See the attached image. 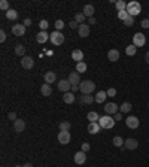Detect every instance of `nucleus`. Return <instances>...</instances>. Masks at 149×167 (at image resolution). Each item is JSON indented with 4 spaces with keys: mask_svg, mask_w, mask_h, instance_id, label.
I'll list each match as a JSON object with an SVG mask.
<instances>
[{
    "mask_svg": "<svg viewBox=\"0 0 149 167\" xmlns=\"http://www.w3.org/2000/svg\"><path fill=\"white\" fill-rule=\"evenodd\" d=\"M99 124H100V127L104 128V130L113 128V125H115V118H112L110 115H103V117H100Z\"/></svg>",
    "mask_w": 149,
    "mask_h": 167,
    "instance_id": "nucleus-1",
    "label": "nucleus"
},
{
    "mask_svg": "<svg viewBox=\"0 0 149 167\" xmlns=\"http://www.w3.org/2000/svg\"><path fill=\"white\" fill-rule=\"evenodd\" d=\"M125 11L128 12L130 17H136V15H139L142 12V6L139 2H130V3H127V9Z\"/></svg>",
    "mask_w": 149,
    "mask_h": 167,
    "instance_id": "nucleus-2",
    "label": "nucleus"
},
{
    "mask_svg": "<svg viewBox=\"0 0 149 167\" xmlns=\"http://www.w3.org/2000/svg\"><path fill=\"white\" fill-rule=\"evenodd\" d=\"M94 90H96V84L92 81H82L79 84V91L82 94H92Z\"/></svg>",
    "mask_w": 149,
    "mask_h": 167,
    "instance_id": "nucleus-3",
    "label": "nucleus"
},
{
    "mask_svg": "<svg viewBox=\"0 0 149 167\" xmlns=\"http://www.w3.org/2000/svg\"><path fill=\"white\" fill-rule=\"evenodd\" d=\"M51 42L54 43V45H63L64 43V34L61 33V32H54V33H51Z\"/></svg>",
    "mask_w": 149,
    "mask_h": 167,
    "instance_id": "nucleus-4",
    "label": "nucleus"
},
{
    "mask_svg": "<svg viewBox=\"0 0 149 167\" xmlns=\"http://www.w3.org/2000/svg\"><path fill=\"white\" fill-rule=\"evenodd\" d=\"M125 124L128 128H131V130H136L137 127H139V118L134 117V115H130V117L125 118Z\"/></svg>",
    "mask_w": 149,
    "mask_h": 167,
    "instance_id": "nucleus-5",
    "label": "nucleus"
},
{
    "mask_svg": "<svg viewBox=\"0 0 149 167\" xmlns=\"http://www.w3.org/2000/svg\"><path fill=\"white\" fill-rule=\"evenodd\" d=\"M146 43V37H145V34L142 33H136L133 36V45L137 48V46H143Z\"/></svg>",
    "mask_w": 149,
    "mask_h": 167,
    "instance_id": "nucleus-6",
    "label": "nucleus"
},
{
    "mask_svg": "<svg viewBox=\"0 0 149 167\" xmlns=\"http://www.w3.org/2000/svg\"><path fill=\"white\" fill-rule=\"evenodd\" d=\"M57 139L61 145H67V143H70V140H72V136H70L69 131H60L57 136Z\"/></svg>",
    "mask_w": 149,
    "mask_h": 167,
    "instance_id": "nucleus-7",
    "label": "nucleus"
},
{
    "mask_svg": "<svg viewBox=\"0 0 149 167\" xmlns=\"http://www.w3.org/2000/svg\"><path fill=\"white\" fill-rule=\"evenodd\" d=\"M34 66V60L32 57H28V55H25L21 58V67L25 69V70H30V69H33Z\"/></svg>",
    "mask_w": 149,
    "mask_h": 167,
    "instance_id": "nucleus-8",
    "label": "nucleus"
},
{
    "mask_svg": "<svg viewBox=\"0 0 149 167\" xmlns=\"http://www.w3.org/2000/svg\"><path fill=\"white\" fill-rule=\"evenodd\" d=\"M25 27L24 24H14L12 25V34L14 36H24L25 34Z\"/></svg>",
    "mask_w": 149,
    "mask_h": 167,
    "instance_id": "nucleus-9",
    "label": "nucleus"
},
{
    "mask_svg": "<svg viewBox=\"0 0 149 167\" xmlns=\"http://www.w3.org/2000/svg\"><path fill=\"white\" fill-rule=\"evenodd\" d=\"M57 88L63 92H69V90H72V85H70V82L67 79H61V81H58Z\"/></svg>",
    "mask_w": 149,
    "mask_h": 167,
    "instance_id": "nucleus-10",
    "label": "nucleus"
},
{
    "mask_svg": "<svg viewBox=\"0 0 149 167\" xmlns=\"http://www.w3.org/2000/svg\"><path fill=\"white\" fill-rule=\"evenodd\" d=\"M137 146H139V142H137V139H133V137L127 139V140L124 142V148H125V149L134 151V149H137Z\"/></svg>",
    "mask_w": 149,
    "mask_h": 167,
    "instance_id": "nucleus-11",
    "label": "nucleus"
},
{
    "mask_svg": "<svg viewBox=\"0 0 149 167\" xmlns=\"http://www.w3.org/2000/svg\"><path fill=\"white\" fill-rule=\"evenodd\" d=\"M104 112H106V115L118 113V106H116V103H112V101L106 103V105H104Z\"/></svg>",
    "mask_w": 149,
    "mask_h": 167,
    "instance_id": "nucleus-12",
    "label": "nucleus"
},
{
    "mask_svg": "<svg viewBox=\"0 0 149 167\" xmlns=\"http://www.w3.org/2000/svg\"><path fill=\"white\" fill-rule=\"evenodd\" d=\"M69 82H70V85H79V84L82 82L81 81V75L78 73V72H72L70 75H69V79H67Z\"/></svg>",
    "mask_w": 149,
    "mask_h": 167,
    "instance_id": "nucleus-13",
    "label": "nucleus"
},
{
    "mask_svg": "<svg viewBox=\"0 0 149 167\" xmlns=\"http://www.w3.org/2000/svg\"><path fill=\"white\" fill-rule=\"evenodd\" d=\"M87 161V152H83V151H79V152H76L74 154V163L76 164H83Z\"/></svg>",
    "mask_w": 149,
    "mask_h": 167,
    "instance_id": "nucleus-14",
    "label": "nucleus"
},
{
    "mask_svg": "<svg viewBox=\"0 0 149 167\" xmlns=\"http://www.w3.org/2000/svg\"><path fill=\"white\" fill-rule=\"evenodd\" d=\"M14 130L17 131V133H23L25 130V121L24 119H17V121H14Z\"/></svg>",
    "mask_w": 149,
    "mask_h": 167,
    "instance_id": "nucleus-15",
    "label": "nucleus"
},
{
    "mask_svg": "<svg viewBox=\"0 0 149 167\" xmlns=\"http://www.w3.org/2000/svg\"><path fill=\"white\" fill-rule=\"evenodd\" d=\"M78 33L81 37H88L90 36V25L88 24H81L78 28Z\"/></svg>",
    "mask_w": 149,
    "mask_h": 167,
    "instance_id": "nucleus-16",
    "label": "nucleus"
},
{
    "mask_svg": "<svg viewBox=\"0 0 149 167\" xmlns=\"http://www.w3.org/2000/svg\"><path fill=\"white\" fill-rule=\"evenodd\" d=\"M87 130H88V133L90 134H97L100 130H101V127H100L99 122H90Z\"/></svg>",
    "mask_w": 149,
    "mask_h": 167,
    "instance_id": "nucleus-17",
    "label": "nucleus"
},
{
    "mask_svg": "<svg viewBox=\"0 0 149 167\" xmlns=\"http://www.w3.org/2000/svg\"><path fill=\"white\" fill-rule=\"evenodd\" d=\"M49 37H51V34H48L46 32H42V30L36 34V41L39 42V43H45V42L48 41Z\"/></svg>",
    "mask_w": 149,
    "mask_h": 167,
    "instance_id": "nucleus-18",
    "label": "nucleus"
},
{
    "mask_svg": "<svg viewBox=\"0 0 149 167\" xmlns=\"http://www.w3.org/2000/svg\"><path fill=\"white\" fill-rule=\"evenodd\" d=\"M108 60L109 61H112V63H115L119 60V51L118 49H110L108 52Z\"/></svg>",
    "mask_w": 149,
    "mask_h": 167,
    "instance_id": "nucleus-19",
    "label": "nucleus"
},
{
    "mask_svg": "<svg viewBox=\"0 0 149 167\" xmlns=\"http://www.w3.org/2000/svg\"><path fill=\"white\" fill-rule=\"evenodd\" d=\"M57 81V75H55V72H46L45 73V84H54Z\"/></svg>",
    "mask_w": 149,
    "mask_h": 167,
    "instance_id": "nucleus-20",
    "label": "nucleus"
},
{
    "mask_svg": "<svg viewBox=\"0 0 149 167\" xmlns=\"http://www.w3.org/2000/svg\"><path fill=\"white\" fill-rule=\"evenodd\" d=\"M92 101H96V97H92L91 94H83V96H81V105H91Z\"/></svg>",
    "mask_w": 149,
    "mask_h": 167,
    "instance_id": "nucleus-21",
    "label": "nucleus"
},
{
    "mask_svg": "<svg viewBox=\"0 0 149 167\" xmlns=\"http://www.w3.org/2000/svg\"><path fill=\"white\" fill-rule=\"evenodd\" d=\"M72 60H74L76 63H81L83 60V52L81 49H74L72 52Z\"/></svg>",
    "mask_w": 149,
    "mask_h": 167,
    "instance_id": "nucleus-22",
    "label": "nucleus"
},
{
    "mask_svg": "<svg viewBox=\"0 0 149 167\" xmlns=\"http://www.w3.org/2000/svg\"><path fill=\"white\" fill-rule=\"evenodd\" d=\"M40 91H42V94H43L45 97H49L51 94H52V87H51L49 84H43L42 88H40Z\"/></svg>",
    "mask_w": 149,
    "mask_h": 167,
    "instance_id": "nucleus-23",
    "label": "nucleus"
},
{
    "mask_svg": "<svg viewBox=\"0 0 149 167\" xmlns=\"http://www.w3.org/2000/svg\"><path fill=\"white\" fill-rule=\"evenodd\" d=\"M63 100H64V103H67V105H72V103L76 100V97H74L73 92H64V96H63Z\"/></svg>",
    "mask_w": 149,
    "mask_h": 167,
    "instance_id": "nucleus-24",
    "label": "nucleus"
},
{
    "mask_svg": "<svg viewBox=\"0 0 149 167\" xmlns=\"http://www.w3.org/2000/svg\"><path fill=\"white\" fill-rule=\"evenodd\" d=\"M131 109H133L131 103H130V101H125V103H122V105L119 106V112H121V113H128Z\"/></svg>",
    "mask_w": 149,
    "mask_h": 167,
    "instance_id": "nucleus-25",
    "label": "nucleus"
},
{
    "mask_svg": "<svg viewBox=\"0 0 149 167\" xmlns=\"http://www.w3.org/2000/svg\"><path fill=\"white\" fill-rule=\"evenodd\" d=\"M92 14H94V6L92 5H85L83 6V15L88 18H92Z\"/></svg>",
    "mask_w": 149,
    "mask_h": 167,
    "instance_id": "nucleus-26",
    "label": "nucleus"
},
{
    "mask_svg": "<svg viewBox=\"0 0 149 167\" xmlns=\"http://www.w3.org/2000/svg\"><path fill=\"white\" fill-rule=\"evenodd\" d=\"M106 97H108V92L106 91H99L96 94V103H103V101L106 100Z\"/></svg>",
    "mask_w": 149,
    "mask_h": 167,
    "instance_id": "nucleus-27",
    "label": "nucleus"
},
{
    "mask_svg": "<svg viewBox=\"0 0 149 167\" xmlns=\"http://www.w3.org/2000/svg\"><path fill=\"white\" fill-rule=\"evenodd\" d=\"M5 15H6V18H8V19H11V21H15V19L18 18V12L15 11V9H9Z\"/></svg>",
    "mask_w": 149,
    "mask_h": 167,
    "instance_id": "nucleus-28",
    "label": "nucleus"
},
{
    "mask_svg": "<svg viewBox=\"0 0 149 167\" xmlns=\"http://www.w3.org/2000/svg\"><path fill=\"white\" fill-rule=\"evenodd\" d=\"M87 119L90 121V122H99V113L97 112H88V115H87Z\"/></svg>",
    "mask_w": 149,
    "mask_h": 167,
    "instance_id": "nucleus-29",
    "label": "nucleus"
},
{
    "mask_svg": "<svg viewBox=\"0 0 149 167\" xmlns=\"http://www.w3.org/2000/svg\"><path fill=\"white\" fill-rule=\"evenodd\" d=\"M112 142H113V145H115L116 148H122V146H124V142H125V140L122 139V137H121V136H115Z\"/></svg>",
    "mask_w": 149,
    "mask_h": 167,
    "instance_id": "nucleus-30",
    "label": "nucleus"
},
{
    "mask_svg": "<svg viewBox=\"0 0 149 167\" xmlns=\"http://www.w3.org/2000/svg\"><path fill=\"white\" fill-rule=\"evenodd\" d=\"M87 69H88V66H87L83 61H81V63H76V72H78V73H85V72H87Z\"/></svg>",
    "mask_w": 149,
    "mask_h": 167,
    "instance_id": "nucleus-31",
    "label": "nucleus"
},
{
    "mask_svg": "<svg viewBox=\"0 0 149 167\" xmlns=\"http://www.w3.org/2000/svg\"><path fill=\"white\" fill-rule=\"evenodd\" d=\"M136 52H137V48L134 46V45H128L127 48H125V54L127 55H130V57H133V55H136Z\"/></svg>",
    "mask_w": 149,
    "mask_h": 167,
    "instance_id": "nucleus-32",
    "label": "nucleus"
},
{
    "mask_svg": "<svg viewBox=\"0 0 149 167\" xmlns=\"http://www.w3.org/2000/svg\"><path fill=\"white\" fill-rule=\"evenodd\" d=\"M15 54H17L18 57H21V58L25 57V48L23 45H17V46H15Z\"/></svg>",
    "mask_w": 149,
    "mask_h": 167,
    "instance_id": "nucleus-33",
    "label": "nucleus"
},
{
    "mask_svg": "<svg viewBox=\"0 0 149 167\" xmlns=\"http://www.w3.org/2000/svg\"><path fill=\"white\" fill-rule=\"evenodd\" d=\"M85 15H83V12H78L76 15H74V21L78 23V24L81 25V24H83V21H85Z\"/></svg>",
    "mask_w": 149,
    "mask_h": 167,
    "instance_id": "nucleus-34",
    "label": "nucleus"
},
{
    "mask_svg": "<svg viewBox=\"0 0 149 167\" xmlns=\"http://www.w3.org/2000/svg\"><path fill=\"white\" fill-rule=\"evenodd\" d=\"M70 127H72V124L69 121H63V122H60V131H69Z\"/></svg>",
    "mask_w": 149,
    "mask_h": 167,
    "instance_id": "nucleus-35",
    "label": "nucleus"
},
{
    "mask_svg": "<svg viewBox=\"0 0 149 167\" xmlns=\"http://www.w3.org/2000/svg\"><path fill=\"white\" fill-rule=\"evenodd\" d=\"M116 9H118V12H121V11H125V9H127V3H125V2H122V0L116 2Z\"/></svg>",
    "mask_w": 149,
    "mask_h": 167,
    "instance_id": "nucleus-36",
    "label": "nucleus"
},
{
    "mask_svg": "<svg viewBox=\"0 0 149 167\" xmlns=\"http://www.w3.org/2000/svg\"><path fill=\"white\" fill-rule=\"evenodd\" d=\"M0 9H2V11H5V12H8L9 9V2L8 0H2V2H0Z\"/></svg>",
    "mask_w": 149,
    "mask_h": 167,
    "instance_id": "nucleus-37",
    "label": "nucleus"
},
{
    "mask_svg": "<svg viewBox=\"0 0 149 167\" xmlns=\"http://www.w3.org/2000/svg\"><path fill=\"white\" fill-rule=\"evenodd\" d=\"M122 23H124L127 27H133V25H134V17H130V15H128V18H127L125 21H122Z\"/></svg>",
    "mask_w": 149,
    "mask_h": 167,
    "instance_id": "nucleus-38",
    "label": "nucleus"
},
{
    "mask_svg": "<svg viewBox=\"0 0 149 167\" xmlns=\"http://www.w3.org/2000/svg\"><path fill=\"white\" fill-rule=\"evenodd\" d=\"M118 18H119L121 21H125V19L128 18V12H127V11H121V12H118Z\"/></svg>",
    "mask_w": 149,
    "mask_h": 167,
    "instance_id": "nucleus-39",
    "label": "nucleus"
},
{
    "mask_svg": "<svg viewBox=\"0 0 149 167\" xmlns=\"http://www.w3.org/2000/svg\"><path fill=\"white\" fill-rule=\"evenodd\" d=\"M48 21H46V19H42L40 23H39V27H40V30L42 32H46V28H48Z\"/></svg>",
    "mask_w": 149,
    "mask_h": 167,
    "instance_id": "nucleus-40",
    "label": "nucleus"
},
{
    "mask_svg": "<svg viewBox=\"0 0 149 167\" xmlns=\"http://www.w3.org/2000/svg\"><path fill=\"white\" fill-rule=\"evenodd\" d=\"M63 27H64V21H63V19H57V21H55V30L60 32Z\"/></svg>",
    "mask_w": 149,
    "mask_h": 167,
    "instance_id": "nucleus-41",
    "label": "nucleus"
},
{
    "mask_svg": "<svg viewBox=\"0 0 149 167\" xmlns=\"http://www.w3.org/2000/svg\"><path fill=\"white\" fill-rule=\"evenodd\" d=\"M106 92H108V97H115V96H116V90H115V88H109Z\"/></svg>",
    "mask_w": 149,
    "mask_h": 167,
    "instance_id": "nucleus-42",
    "label": "nucleus"
},
{
    "mask_svg": "<svg viewBox=\"0 0 149 167\" xmlns=\"http://www.w3.org/2000/svg\"><path fill=\"white\" fill-rule=\"evenodd\" d=\"M140 25L143 27V28H149V18H146V19H142Z\"/></svg>",
    "mask_w": 149,
    "mask_h": 167,
    "instance_id": "nucleus-43",
    "label": "nucleus"
},
{
    "mask_svg": "<svg viewBox=\"0 0 149 167\" xmlns=\"http://www.w3.org/2000/svg\"><path fill=\"white\" fill-rule=\"evenodd\" d=\"M8 118L9 119H12V121H17L18 118H17V113H15V112H9L8 113Z\"/></svg>",
    "mask_w": 149,
    "mask_h": 167,
    "instance_id": "nucleus-44",
    "label": "nucleus"
},
{
    "mask_svg": "<svg viewBox=\"0 0 149 167\" xmlns=\"http://www.w3.org/2000/svg\"><path fill=\"white\" fill-rule=\"evenodd\" d=\"M6 37H8V36H6V32L2 30V32H0V42H5L6 41Z\"/></svg>",
    "mask_w": 149,
    "mask_h": 167,
    "instance_id": "nucleus-45",
    "label": "nucleus"
},
{
    "mask_svg": "<svg viewBox=\"0 0 149 167\" xmlns=\"http://www.w3.org/2000/svg\"><path fill=\"white\" fill-rule=\"evenodd\" d=\"M90 148H91V146H90V143H82V151L83 152H88V151H90Z\"/></svg>",
    "mask_w": 149,
    "mask_h": 167,
    "instance_id": "nucleus-46",
    "label": "nucleus"
},
{
    "mask_svg": "<svg viewBox=\"0 0 149 167\" xmlns=\"http://www.w3.org/2000/svg\"><path fill=\"white\" fill-rule=\"evenodd\" d=\"M69 25H70V28H79V24H78V23H76V21H70V23H69Z\"/></svg>",
    "mask_w": 149,
    "mask_h": 167,
    "instance_id": "nucleus-47",
    "label": "nucleus"
},
{
    "mask_svg": "<svg viewBox=\"0 0 149 167\" xmlns=\"http://www.w3.org/2000/svg\"><path fill=\"white\" fill-rule=\"evenodd\" d=\"M23 24H24L25 27H28V25H32V19H30V18H24V21H23Z\"/></svg>",
    "mask_w": 149,
    "mask_h": 167,
    "instance_id": "nucleus-48",
    "label": "nucleus"
},
{
    "mask_svg": "<svg viewBox=\"0 0 149 167\" xmlns=\"http://www.w3.org/2000/svg\"><path fill=\"white\" fill-rule=\"evenodd\" d=\"M121 119H122V113H121V112L115 113V121H121Z\"/></svg>",
    "mask_w": 149,
    "mask_h": 167,
    "instance_id": "nucleus-49",
    "label": "nucleus"
},
{
    "mask_svg": "<svg viewBox=\"0 0 149 167\" xmlns=\"http://www.w3.org/2000/svg\"><path fill=\"white\" fill-rule=\"evenodd\" d=\"M88 24H96V18H88Z\"/></svg>",
    "mask_w": 149,
    "mask_h": 167,
    "instance_id": "nucleus-50",
    "label": "nucleus"
},
{
    "mask_svg": "<svg viewBox=\"0 0 149 167\" xmlns=\"http://www.w3.org/2000/svg\"><path fill=\"white\" fill-rule=\"evenodd\" d=\"M145 61H146V63L149 64V51L146 52V54H145Z\"/></svg>",
    "mask_w": 149,
    "mask_h": 167,
    "instance_id": "nucleus-51",
    "label": "nucleus"
},
{
    "mask_svg": "<svg viewBox=\"0 0 149 167\" xmlns=\"http://www.w3.org/2000/svg\"><path fill=\"white\" fill-rule=\"evenodd\" d=\"M79 90V85H72V91H78Z\"/></svg>",
    "mask_w": 149,
    "mask_h": 167,
    "instance_id": "nucleus-52",
    "label": "nucleus"
},
{
    "mask_svg": "<svg viewBox=\"0 0 149 167\" xmlns=\"http://www.w3.org/2000/svg\"><path fill=\"white\" fill-rule=\"evenodd\" d=\"M24 167H33V166H32L30 163H25V164H24Z\"/></svg>",
    "mask_w": 149,
    "mask_h": 167,
    "instance_id": "nucleus-53",
    "label": "nucleus"
},
{
    "mask_svg": "<svg viewBox=\"0 0 149 167\" xmlns=\"http://www.w3.org/2000/svg\"><path fill=\"white\" fill-rule=\"evenodd\" d=\"M15 167H24V166H15Z\"/></svg>",
    "mask_w": 149,
    "mask_h": 167,
    "instance_id": "nucleus-54",
    "label": "nucleus"
},
{
    "mask_svg": "<svg viewBox=\"0 0 149 167\" xmlns=\"http://www.w3.org/2000/svg\"><path fill=\"white\" fill-rule=\"evenodd\" d=\"M148 106H149V103H148Z\"/></svg>",
    "mask_w": 149,
    "mask_h": 167,
    "instance_id": "nucleus-55",
    "label": "nucleus"
}]
</instances>
